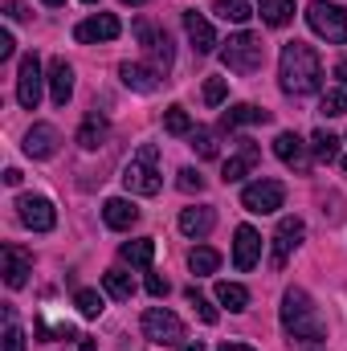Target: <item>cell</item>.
Masks as SVG:
<instances>
[{
  "label": "cell",
  "instance_id": "cell-1",
  "mask_svg": "<svg viewBox=\"0 0 347 351\" xmlns=\"http://www.w3.org/2000/svg\"><path fill=\"white\" fill-rule=\"evenodd\" d=\"M278 86L286 90L290 98L315 94V90L323 86V62H319L315 45H307V41H286V45H282V58H278Z\"/></svg>",
  "mask_w": 347,
  "mask_h": 351
},
{
  "label": "cell",
  "instance_id": "cell-2",
  "mask_svg": "<svg viewBox=\"0 0 347 351\" xmlns=\"http://www.w3.org/2000/svg\"><path fill=\"white\" fill-rule=\"evenodd\" d=\"M282 327H286L290 339H302V343H323L327 339V323H323L315 298L302 286H290L282 294Z\"/></svg>",
  "mask_w": 347,
  "mask_h": 351
},
{
  "label": "cell",
  "instance_id": "cell-3",
  "mask_svg": "<svg viewBox=\"0 0 347 351\" xmlns=\"http://www.w3.org/2000/svg\"><path fill=\"white\" fill-rule=\"evenodd\" d=\"M123 184H127V192H135V196H156V192L164 188V176H160V147H156V143H143V147L131 156V164L123 168Z\"/></svg>",
  "mask_w": 347,
  "mask_h": 351
},
{
  "label": "cell",
  "instance_id": "cell-4",
  "mask_svg": "<svg viewBox=\"0 0 347 351\" xmlns=\"http://www.w3.org/2000/svg\"><path fill=\"white\" fill-rule=\"evenodd\" d=\"M221 62L233 74H258L261 62H265V45H261L258 33H237L221 45Z\"/></svg>",
  "mask_w": 347,
  "mask_h": 351
},
{
  "label": "cell",
  "instance_id": "cell-5",
  "mask_svg": "<svg viewBox=\"0 0 347 351\" xmlns=\"http://www.w3.org/2000/svg\"><path fill=\"white\" fill-rule=\"evenodd\" d=\"M307 25L327 41V45H347V8L335 0H311Z\"/></svg>",
  "mask_w": 347,
  "mask_h": 351
},
{
  "label": "cell",
  "instance_id": "cell-6",
  "mask_svg": "<svg viewBox=\"0 0 347 351\" xmlns=\"http://www.w3.org/2000/svg\"><path fill=\"white\" fill-rule=\"evenodd\" d=\"M282 200H286V188H282L278 180H270V176H261V180H254V184L241 188V208H246V213H258V217L278 213Z\"/></svg>",
  "mask_w": 347,
  "mask_h": 351
},
{
  "label": "cell",
  "instance_id": "cell-7",
  "mask_svg": "<svg viewBox=\"0 0 347 351\" xmlns=\"http://www.w3.org/2000/svg\"><path fill=\"white\" fill-rule=\"evenodd\" d=\"M143 335L152 343H160V348H172V343L184 339V323H180V315H172L168 306H147L143 311Z\"/></svg>",
  "mask_w": 347,
  "mask_h": 351
},
{
  "label": "cell",
  "instance_id": "cell-8",
  "mask_svg": "<svg viewBox=\"0 0 347 351\" xmlns=\"http://www.w3.org/2000/svg\"><path fill=\"white\" fill-rule=\"evenodd\" d=\"M135 37H139V45L152 53V66L164 74V70L172 66V37H168L160 25H152V21H135Z\"/></svg>",
  "mask_w": 347,
  "mask_h": 351
},
{
  "label": "cell",
  "instance_id": "cell-9",
  "mask_svg": "<svg viewBox=\"0 0 347 351\" xmlns=\"http://www.w3.org/2000/svg\"><path fill=\"white\" fill-rule=\"evenodd\" d=\"M16 217H21V225L33 229V233H49V229L58 225V208H53V200H45V196H21V200H16Z\"/></svg>",
  "mask_w": 347,
  "mask_h": 351
},
{
  "label": "cell",
  "instance_id": "cell-10",
  "mask_svg": "<svg viewBox=\"0 0 347 351\" xmlns=\"http://www.w3.org/2000/svg\"><path fill=\"white\" fill-rule=\"evenodd\" d=\"M41 62H37V53H25L21 58V66H16V102L25 106V110H37V102H41Z\"/></svg>",
  "mask_w": 347,
  "mask_h": 351
},
{
  "label": "cell",
  "instance_id": "cell-11",
  "mask_svg": "<svg viewBox=\"0 0 347 351\" xmlns=\"http://www.w3.org/2000/svg\"><path fill=\"white\" fill-rule=\"evenodd\" d=\"M302 237H307L302 217H282V221H278V229H274V254H270V262L282 269V265L290 262V254L302 245Z\"/></svg>",
  "mask_w": 347,
  "mask_h": 351
},
{
  "label": "cell",
  "instance_id": "cell-12",
  "mask_svg": "<svg viewBox=\"0 0 347 351\" xmlns=\"http://www.w3.org/2000/svg\"><path fill=\"white\" fill-rule=\"evenodd\" d=\"M119 33H123V25H119V16H115V12H98V16H86V21H78V25H74V37H78L82 45L115 41Z\"/></svg>",
  "mask_w": 347,
  "mask_h": 351
},
{
  "label": "cell",
  "instance_id": "cell-13",
  "mask_svg": "<svg viewBox=\"0 0 347 351\" xmlns=\"http://www.w3.org/2000/svg\"><path fill=\"white\" fill-rule=\"evenodd\" d=\"M58 143H62V135H58L53 123H33L29 135H25V156L29 160H53L58 156Z\"/></svg>",
  "mask_w": 347,
  "mask_h": 351
},
{
  "label": "cell",
  "instance_id": "cell-14",
  "mask_svg": "<svg viewBox=\"0 0 347 351\" xmlns=\"http://www.w3.org/2000/svg\"><path fill=\"white\" fill-rule=\"evenodd\" d=\"M274 156H278L286 168H294V172H311V143H302L294 131H282V135L274 139Z\"/></svg>",
  "mask_w": 347,
  "mask_h": 351
},
{
  "label": "cell",
  "instance_id": "cell-15",
  "mask_svg": "<svg viewBox=\"0 0 347 351\" xmlns=\"http://www.w3.org/2000/svg\"><path fill=\"white\" fill-rule=\"evenodd\" d=\"M258 262H261V233L254 225H237V233H233V265L246 274Z\"/></svg>",
  "mask_w": 347,
  "mask_h": 351
},
{
  "label": "cell",
  "instance_id": "cell-16",
  "mask_svg": "<svg viewBox=\"0 0 347 351\" xmlns=\"http://www.w3.org/2000/svg\"><path fill=\"white\" fill-rule=\"evenodd\" d=\"M217 225V208L213 204H196V208H184L180 213V233L192 237V241H204Z\"/></svg>",
  "mask_w": 347,
  "mask_h": 351
},
{
  "label": "cell",
  "instance_id": "cell-17",
  "mask_svg": "<svg viewBox=\"0 0 347 351\" xmlns=\"http://www.w3.org/2000/svg\"><path fill=\"white\" fill-rule=\"evenodd\" d=\"M0 258H4V282H8V290H21L29 282V274H33V254H25L21 245H4Z\"/></svg>",
  "mask_w": 347,
  "mask_h": 351
},
{
  "label": "cell",
  "instance_id": "cell-18",
  "mask_svg": "<svg viewBox=\"0 0 347 351\" xmlns=\"http://www.w3.org/2000/svg\"><path fill=\"white\" fill-rule=\"evenodd\" d=\"M184 33H188V41H192V49H196V53H213V49L221 45V41H217V29H213L196 8H188V12H184Z\"/></svg>",
  "mask_w": 347,
  "mask_h": 351
},
{
  "label": "cell",
  "instance_id": "cell-19",
  "mask_svg": "<svg viewBox=\"0 0 347 351\" xmlns=\"http://www.w3.org/2000/svg\"><path fill=\"white\" fill-rule=\"evenodd\" d=\"M119 78H123V86L135 90V94H156V90H160V70H156V66L123 62V66H119Z\"/></svg>",
  "mask_w": 347,
  "mask_h": 351
},
{
  "label": "cell",
  "instance_id": "cell-20",
  "mask_svg": "<svg viewBox=\"0 0 347 351\" xmlns=\"http://www.w3.org/2000/svg\"><path fill=\"white\" fill-rule=\"evenodd\" d=\"M70 94H74V66L66 58H53L49 62V98H53V106H66Z\"/></svg>",
  "mask_w": 347,
  "mask_h": 351
},
{
  "label": "cell",
  "instance_id": "cell-21",
  "mask_svg": "<svg viewBox=\"0 0 347 351\" xmlns=\"http://www.w3.org/2000/svg\"><path fill=\"white\" fill-rule=\"evenodd\" d=\"M237 143H241V152H237V156L225 164V172H221V180H225V184L246 180V176L254 172V164L261 160V152H258V143H254V139H237Z\"/></svg>",
  "mask_w": 347,
  "mask_h": 351
},
{
  "label": "cell",
  "instance_id": "cell-22",
  "mask_svg": "<svg viewBox=\"0 0 347 351\" xmlns=\"http://www.w3.org/2000/svg\"><path fill=\"white\" fill-rule=\"evenodd\" d=\"M102 221L110 225V229H119V233H127L135 221H139V208L127 200V196H110L106 204H102Z\"/></svg>",
  "mask_w": 347,
  "mask_h": 351
},
{
  "label": "cell",
  "instance_id": "cell-23",
  "mask_svg": "<svg viewBox=\"0 0 347 351\" xmlns=\"http://www.w3.org/2000/svg\"><path fill=\"white\" fill-rule=\"evenodd\" d=\"M106 135H110V123H106V114L90 110L86 119H82V127H78V147H82V152H98V147L106 143Z\"/></svg>",
  "mask_w": 347,
  "mask_h": 351
},
{
  "label": "cell",
  "instance_id": "cell-24",
  "mask_svg": "<svg viewBox=\"0 0 347 351\" xmlns=\"http://www.w3.org/2000/svg\"><path fill=\"white\" fill-rule=\"evenodd\" d=\"M254 123H270V110H261L254 102H237L221 114V127L225 131H237V127H254Z\"/></svg>",
  "mask_w": 347,
  "mask_h": 351
},
{
  "label": "cell",
  "instance_id": "cell-25",
  "mask_svg": "<svg viewBox=\"0 0 347 351\" xmlns=\"http://www.w3.org/2000/svg\"><path fill=\"white\" fill-rule=\"evenodd\" d=\"M123 262L139 265V269H152V262H156V241L152 237H135V241H123Z\"/></svg>",
  "mask_w": 347,
  "mask_h": 351
},
{
  "label": "cell",
  "instance_id": "cell-26",
  "mask_svg": "<svg viewBox=\"0 0 347 351\" xmlns=\"http://www.w3.org/2000/svg\"><path fill=\"white\" fill-rule=\"evenodd\" d=\"M217 302H221L225 311L241 315V311L250 306V290H246L241 282H217Z\"/></svg>",
  "mask_w": 347,
  "mask_h": 351
},
{
  "label": "cell",
  "instance_id": "cell-27",
  "mask_svg": "<svg viewBox=\"0 0 347 351\" xmlns=\"http://www.w3.org/2000/svg\"><path fill=\"white\" fill-rule=\"evenodd\" d=\"M261 21L270 25V29H282V25H290L294 21V0H261Z\"/></svg>",
  "mask_w": 347,
  "mask_h": 351
},
{
  "label": "cell",
  "instance_id": "cell-28",
  "mask_svg": "<svg viewBox=\"0 0 347 351\" xmlns=\"http://www.w3.org/2000/svg\"><path fill=\"white\" fill-rule=\"evenodd\" d=\"M213 12L221 16V21H233V25H246L258 8L250 4V0H213Z\"/></svg>",
  "mask_w": 347,
  "mask_h": 351
},
{
  "label": "cell",
  "instance_id": "cell-29",
  "mask_svg": "<svg viewBox=\"0 0 347 351\" xmlns=\"http://www.w3.org/2000/svg\"><path fill=\"white\" fill-rule=\"evenodd\" d=\"M102 286H106V294L119 298V302H131V294H135V282H131V274H123V269H106V274H102Z\"/></svg>",
  "mask_w": 347,
  "mask_h": 351
},
{
  "label": "cell",
  "instance_id": "cell-30",
  "mask_svg": "<svg viewBox=\"0 0 347 351\" xmlns=\"http://www.w3.org/2000/svg\"><path fill=\"white\" fill-rule=\"evenodd\" d=\"M217 265H221V254L208 250V245H196V250L188 254V269L200 274V278H204V274H217Z\"/></svg>",
  "mask_w": 347,
  "mask_h": 351
},
{
  "label": "cell",
  "instance_id": "cell-31",
  "mask_svg": "<svg viewBox=\"0 0 347 351\" xmlns=\"http://www.w3.org/2000/svg\"><path fill=\"white\" fill-rule=\"evenodd\" d=\"M311 156L323 160V164H331V160L339 156V139L327 135V131H315V135H311Z\"/></svg>",
  "mask_w": 347,
  "mask_h": 351
},
{
  "label": "cell",
  "instance_id": "cell-32",
  "mask_svg": "<svg viewBox=\"0 0 347 351\" xmlns=\"http://www.w3.org/2000/svg\"><path fill=\"white\" fill-rule=\"evenodd\" d=\"M164 131H168V135H192L196 127H192V119H188L184 106H168V110H164Z\"/></svg>",
  "mask_w": 347,
  "mask_h": 351
},
{
  "label": "cell",
  "instance_id": "cell-33",
  "mask_svg": "<svg viewBox=\"0 0 347 351\" xmlns=\"http://www.w3.org/2000/svg\"><path fill=\"white\" fill-rule=\"evenodd\" d=\"M74 306H78L82 319H98V315L106 311V302H102L98 290H78V294H74Z\"/></svg>",
  "mask_w": 347,
  "mask_h": 351
},
{
  "label": "cell",
  "instance_id": "cell-34",
  "mask_svg": "<svg viewBox=\"0 0 347 351\" xmlns=\"http://www.w3.org/2000/svg\"><path fill=\"white\" fill-rule=\"evenodd\" d=\"M192 152H196L200 160H217V135L204 131V127H196V131H192Z\"/></svg>",
  "mask_w": 347,
  "mask_h": 351
},
{
  "label": "cell",
  "instance_id": "cell-35",
  "mask_svg": "<svg viewBox=\"0 0 347 351\" xmlns=\"http://www.w3.org/2000/svg\"><path fill=\"white\" fill-rule=\"evenodd\" d=\"M319 110H323L327 119H339V114H347V90H327V94L319 98Z\"/></svg>",
  "mask_w": 347,
  "mask_h": 351
},
{
  "label": "cell",
  "instance_id": "cell-36",
  "mask_svg": "<svg viewBox=\"0 0 347 351\" xmlns=\"http://www.w3.org/2000/svg\"><path fill=\"white\" fill-rule=\"evenodd\" d=\"M188 302H192V306H196V315H200V323H208V327H213V323H217V319H221V315H217V306H213V302H208V298H204V294H200V290H196V286H192V290H188Z\"/></svg>",
  "mask_w": 347,
  "mask_h": 351
},
{
  "label": "cell",
  "instance_id": "cell-37",
  "mask_svg": "<svg viewBox=\"0 0 347 351\" xmlns=\"http://www.w3.org/2000/svg\"><path fill=\"white\" fill-rule=\"evenodd\" d=\"M8 323H4V351H25V331L16 327V319H12V311L4 315Z\"/></svg>",
  "mask_w": 347,
  "mask_h": 351
},
{
  "label": "cell",
  "instance_id": "cell-38",
  "mask_svg": "<svg viewBox=\"0 0 347 351\" xmlns=\"http://www.w3.org/2000/svg\"><path fill=\"white\" fill-rule=\"evenodd\" d=\"M225 98H229V82H225V78H208V82H204V102H208V106H221Z\"/></svg>",
  "mask_w": 347,
  "mask_h": 351
},
{
  "label": "cell",
  "instance_id": "cell-39",
  "mask_svg": "<svg viewBox=\"0 0 347 351\" xmlns=\"http://www.w3.org/2000/svg\"><path fill=\"white\" fill-rule=\"evenodd\" d=\"M180 180H176V184H180V192H204V176L196 172V168H180Z\"/></svg>",
  "mask_w": 347,
  "mask_h": 351
},
{
  "label": "cell",
  "instance_id": "cell-40",
  "mask_svg": "<svg viewBox=\"0 0 347 351\" xmlns=\"http://www.w3.org/2000/svg\"><path fill=\"white\" fill-rule=\"evenodd\" d=\"M143 286H147V294H152V298H164V294H168V278H160V274H147V282H143Z\"/></svg>",
  "mask_w": 347,
  "mask_h": 351
},
{
  "label": "cell",
  "instance_id": "cell-41",
  "mask_svg": "<svg viewBox=\"0 0 347 351\" xmlns=\"http://www.w3.org/2000/svg\"><path fill=\"white\" fill-rule=\"evenodd\" d=\"M4 12H8L12 21H25V16H29V8H25L21 0H4Z\"/></svg>",
  "mask_w": 347,
  "mask_h": 351
},
{
  "label": "cell",
  "instance_id": "cell-42",
  "mask_svg": "<svg viewBox=\"0 0 347 351\" xmlns=\"http://www.w3.org/2000/svg\"><path fill=\"white\" fill-rule=\"evenodd\" d=\"M12 53H16V41H12V33L4 29V33H0V58H12Z\"/></svg>",
  "mask_w": 347,
  "mask_h": 351
},
{
  "label": "cell",
  "instance_id": "cell-43",
  "mask_svg": "<svg viewBox=\"0 0 347 351\" xmlns=\"http://www.w3.org/2000/svg\"><path fill=\"white\" fill-rule=\"evenodd\" d=\"M21 180H25V176L16 172V168H4V184H8V188H16Z\"/></svg>",
  "mask_w": 347,
  "mask_h": 351
},
{
  "label": "cell",
  "instance_id": "cell-44",
  "mask_svg": "<svg viewBox=\"0 0 347 351\" xmlns=\"http://www.w3.org/2000/svg\"><path fill=\"white\" fill-rule=\"evenodd\" d=\"M217 351H254V348H250V343H221Z\"/></svg>",
  "mask_w": 347,
  "mask_h": 351
},
{
  "label": "cell",
  "instance_id": "cell-45",
  "mask_svg": "<svg viewBox=\"0 0 347 351\" xmlns=\"http://www.w3.org/2000/svg\"><path fill=\"white\" fill-rule=\"evenodd\" d=\"M180 351H204V343L196 339V343H184V348H180Z\"/></svg>",
  "mask_w": 347,
  "mask_h": 351
},
{
  "label": "cell",
  "instance_id": "cell-46",
  "mask_svg": "<svg viewBox=\"0 0 347 351\" xmlns=\"http://www.w3.org/2000/svg\"><path fill=\"white\" fill-rule=\"evenodd\" d=\"M335 74H339V78H344V82H347V62H344V66H339V70H335Z\"/></svg>",
  "mask_w": 347,
  "mask_h": 351
},
{
  "label": "cell",
  "instance_id": "cell-47",
  "mask_svg": "<svg viewBox=\"0 0 347 351\" xmlns=\"http://www.w3.org/2000/svg\"><path fill=\"white\" fill-rule=\"evenodd\" d=\"M123 4H147V0H123Z\"/></svg>",
  "mask_w": 347,
  "mask_h": 351
},
{
  "label": "cell",
  "instance_id": "cell-48",
  "mask_svg": "<svg viewBox=\"0 0 347 351\" xmlns=\"http://www.w3.org/2000/svg\"><path fill=\"white\" fill-rule=\"evenodd\" d=\"M45 4H49V8H58V4H62V0H45Z\"/></svg>",
  "mask_w": 347,
  "mask_h": 351
},
{
  "label": "cell",
  "instance_id": "cell-49",
  "mask_svg": "<svg viewBox=\"0 0 347 351\" xmlns=\"http://www.w3.org/2000/svg\"><path fill=\"white\" fill-rule=\"evenodd\" d=\"M344 172H347V156H344Z\"/></svg>",
  "mask_w": 347,
  "mask_h": 351
},
{
  "label": "cell",
  "instance_id": "cell-50",
  "mask_svg": "<svg viewBox=\"0 0 347 351\" xmlns=\"http://www.w3.org/2000/svg\"><path fill=\"white\" fill-rule=\"evenodd\" d=\"M86 4H98V0H86Z\"/></svg>",
  "mask_w": 347,
  "mask_h": 351
}]
</instances>
